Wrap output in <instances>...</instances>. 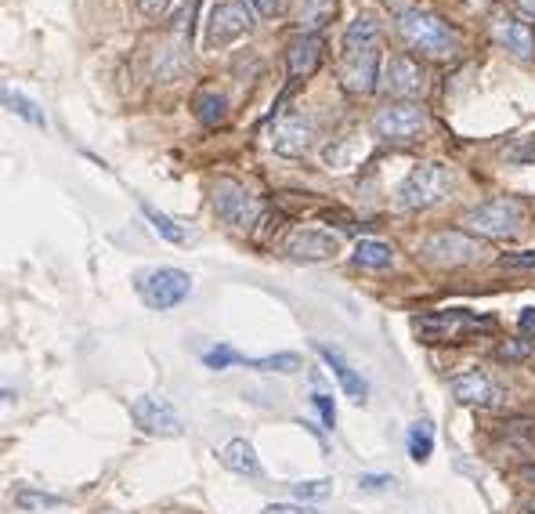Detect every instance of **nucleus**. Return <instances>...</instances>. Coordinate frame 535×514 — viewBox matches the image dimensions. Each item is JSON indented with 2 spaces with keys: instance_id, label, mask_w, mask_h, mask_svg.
Masks as SVG:
<instances>
[{
  "instance_id": "1",
  "label": "nucleus",
  "mask_w": 535,
  "mask_h": 514,
  "mask_svg": "<svg viewBox=\"0 0 535 514\" xmlns=\"http://www.w3.org/2000/svg\"><path fill=\"white\" fill-rule=\"evenodd\" d=\"M398 33H402L405 44H409L413 51H420V55L449 58L460 51V37L449 29V22L427 8L398 11Z\"/></svg>"
},
{
  "instance_id": "2",
  "label": "nucleus",
  "mask_w": 535,
  "mask_h": 514,
  "mask_svg": "<svg viewBox=\"0 0 535 514\" xmlns=\"http://www.w3.org/2000/svg\"><path fill=\"white\" fill-rule=\"evenodd\" d=\"M489 315L467 312V308H445V312H423L413 319V334L423 344H463L470 337L489 334L492 330Z\"/></svg>"
},
{
  "instance_id": "3",
  "label": "nucleus",
  "mask_w": 535,
  "mask_h": 514,
  "mask_svg": "<svg viewBox=\"0 0 535 514\" xmlns=\"http://www.w3.org/2000/svg\"><path fill=\"white\" fill-rule=\"evenodd\" d=\"M210 200H214L217 218L225 221V225H232V229H239V232L254 229L257 218H261V200L246 189L243 181H235V178H217Z\"/></svg>"
},
{
  "instance_id": "4",
  "label": "nucleus",
  "mask_w": 535,
  "mask_h": 514,
  "mask_svg": "<svg viewBox=\"0 0 535 514\" xmlns=\"http://www.w3.org/2000/svg\"><path fill=\"white\" fill-rule=\"evenodd\" d=\"M138 294L141 301L156 312H170V308H178L181 301H188L192 294V279L188 272L181 268H152L145 276H138Z\"/></svg>"
},
{
  "instance_id": "5",
  "label": "nucleus",
  "mask_w": 535,
  "mask_h": 514,
  "mask_svg": "<svg viewBox=\"0 0 535 514\" xmlns=\"http://www.w3.org/2000/svg\"><path fill=\"white\" fill-rule=\"evenodd\" d=\"M427 131V109L416 102H387L373 116V134L384 142H416Z\"/></svg>"
},
{
  "instance_id": "6",
  "label": "nucleus",
  "mask_w": 535,
  "mask_h": 514,
  "mask_svg": "<svg viewBox=\"0 0 535 514\" xmlns=\"http://www.w3.org/2000/svg\"><path fill=\"white\" fill-rule=\"evenodd\" d=\"M445 189H449V174H445L442 163H420L398 185V203L405 210H427L434 203H442Z\"/></svg>"
},
{
  "instance_id": "7",
  "label": "nucleus",
  "mask_w": 535,
  "mask_h": 514,
  "mask_svg": "<svg viewBox=\"0 0 535 514\" xmlns=\"http://www.w3.org/2000/svg\"><path fill=\"white\" fill-rule=\"evenodd\" d=\"M521 221H525L521 203L503 196V200H489V203H481V207H474L467 218H463V225L485 239H507L521 229Z\"/></svg>"
},
{
  "instance_id": "8",
  "label": "nucleus",
  "mask_w": 535,
  "mask_h": 514,
  "mask_svg": "<svg viewBox=\"0 0 535 514\" xmlns=\"http://www.w3.org/2000/svg\"><path fill=\"white\" fill-rule=\"evenodd\" d=\"M254 29V11L246 8V0H221L210 11L207 22V48H228L239 37Z\"/></svg>"
},
{
  "instance_id": "9",
  "label": "nucleus",
  "mask_w": 535,
  "mask_h": 514,
  "mask_svg": "<svg viewBox=\"0 0 535 514\" xmlns=\"http://www.w3.org/2000/svg\"><path fill=\"white\" fill-rule=\"evenodd\" d=\"M420 254L431 261V265H442V268H460V265H474L481 261V243L478 239L463 236V232H434L431 239H423L420 243Z\"/></svg>"
},
{
  "instance_id": "10",
  "label": "nucleus",
  "mask_w": 535,
  "mask_h": 514,
  "mask_svg": "<svg viewBox=\"0 0 535 514\" xmlns=\"http://www.w3.org/2000/svg\"><path fill=\"white\" fill-rule=\"evenodd\" d=\"M131 417L149 435H160V438L185 435V420H181V413L163 395H138V399H131Z\"/></svg>"
},
{
  "instance_id": "11",
  "label": "nucleus",
  "mask_w": 535,
  "mask_h": 514,
  "mask_svg": "<svg viewBox=\"0 0 535 514\" xmlns=\"http://www.w3.org/2000/svg\"><path fill=\"white\" fill-rule=\"evenodd\" d=\"M319 138L315 116H308L304 109H290L279 116V124L272 127V149L279 156H304Z\"/></svg>"
},
{
  "instance_id": "12",
  "label": "nucleus",
  "mask_w": 535,
  "mask_h": 514,
  "mask_svg": "<svg viewBox=\"0 0 535 514\" xmlns=\"http://www.w3.org/2000/svg\"><path fill=\"white\" fill-rule=\"evenodd\" d=\"M344 250V239L333 229H319V225H301L293 229L290 239H286V254L293 261H329Z\"/></svg>"
},
{
  "instance_id": "13",
  "label": "nucleus",
  "mask_w": 535,
  "mask_h": 514,
  "mask_svg": "<svg viewBox=\"0 0 535 514\" xmlns=\"http://www.w3.org/2000/svg\"><path fill=\"white\" fill-rule=\"evenodd\" d=\"M380 51L373 48H362L355 51V55L344 58V66H340V80H344V87H348L351 95H373L376 87H380Z\"/></svg>"
},
{
  "instance_id": "14",
  "label": "nucleus",
  "mask_w": 535,
  "mask_h": 514,
  "mask_svg": "<svg viewBox=\"0 0 535 514\" xmlns=\"http://www.w3.org/2000/svg\"><path fill=\"white\" fill-rule=\"evenodd\" d=\"M380 84H384L387 95L413 98V95H420L423 73L409 55H395V58H387L384 62V80H380Z\"/></svg>"
},
{
  "instance_id": "15",
  "label": "nucleus",
  "mask_w": 535,
  "mask_h": 514,
  "mask_svg": "<svg viewBox=\"0 0 535 514\" xmlns=\"http://www.w3.org/2000/svg\"><path fill=\"white\" fill-rule=\"evenodd\" d=\"M492 37H496L499 48H507L517 62H532L535 33L525 26V22H517V19H510V15H503V19L492 22Z\"/></svg>"
},
{
  "instance_id": "16",
  "label": "nucleus",
  "mask_w": 535,
  "mask_h": 514,
  "mask_svg": "<svg viewBox=\"0 0 535 514\" xmlns=\"http://www.w3.org/2000/svg\"><path fill=\"white\" fill-rule=\"evenodd\" d=\"M322 62V40L311 37V33H301V37L290 40V48H286V66H290V77L293 80H304L311 77Z\"/></svg>"
},
{
  "instance_id": "17",
  "label": "nucleus",
  "mask_w": 535,
  "mask_h": 514,
  "mask_svg": "<svg viewBox=\"0 0 535 514\" xmlns=\"http://www.w3.org/2000/svg\"><path fill=\"white\" fill-rule=\"evenodd\" d=\"M449 388H452V395L463 402V406H492V402L499 399L496 384H492L489 377H485V373H478V370L452 377Z\"/></svg>"
},
{
  "instance_id": "18",
  "label": "nucleus",
  "mask_w": 535,
  "mask_h": 514,
  "mask_svg": "<svg viewBox=\"0 0 535 514\" xmlns=\"http://www.w3.org/2000/svg\"><path fill=\"white\" fill-rule=\"evenodd\" d=\"M217 460H221V467L235 471V475H250V478H254L257 471H261V460H257L254 446H250L246 438H232V442H225V446L217 449Z\"/></svg>"
},
{
  "instance_id": "19",
  "label": "nucleus",
  "mask_w": 535,
  "mask_h": 514,
  "mask_svg": "<svg viewBox=\"0 0 535 514\" xmlns=\"http://www.w3.org/2000/svg\"><path fill=\"white\" fill-rule=\"evenodd\" d=\"M315 352L322 355V359L329 362V370L337 373V381H340V388L348 391L351 399L355 402H366V395H369V388H366V381H362V377H358L355 370H351L348 362H344V355L340 352H333V348H329V344H315Z\"/></svg>"
},
{
  "instance_id": "20",
  "label": "nucleus",
  "mask_w": 535,
  "mask_h": 514,
  "mask_svg": "<svg viewBox=\"0 0 535 514\" xmlns=\"http://www.w3.org/2000/svg\"><path fill=\"white\" fill-rule=\"evenodd\" d=\"M337 15V0H297V11H293V22L301 33H319L329 19Z\"/></svg>"
},
{
  "instance_id": "21",
  "label": "nucleus",
  "mask_w": 535,
  "mask_h": 514,
  "mask_svg": "<svg viewBox=\"0 0 535 514\" xmlns=\"http://www.w3.org/2000/svg\"><path fill=\"white\" fill-rule=\"evenodd\" d=\"M192 109H196L199 124H207V127L225 124V116H228V102H225V95H221V91H214V87H207V91H199L196 102H192Z\"/></svg>"
},
{
  "instance_id": "22",
  "label": "nucleus",
  "mask_w": 535,
  "mask_h": 514,
  "mask_svg": "<svg viewBox=\"0 0 535 514\" xmlns=\"http://www.w3.org/2000/svg\"><path fill=\"white\" fill-rule=\"evenodd\" d=\"M362 156H366V145L358 142V138H340V142H333L326 149V163L333 171H351Z\"/></svg>"
},
{
  "instance_id": "23",
  "label": "nucleus",
  "mask_w": 535,
  "mask_h": 514,
  "mask_svg": "<svg viewBox=\"0 0 535 514\" xmlns=\"http://www.w3.org/2000/svg\"><path fill=\"white\" fill-rule=\"evenodd\" d=\"M355 261L362 268H391L395 265V250L387 247V243H380V239H358Z\"/></svg>"
},
{
  "instance_id": "24",
  "label": "nucleus",
  "mask_w": 535,
  "mask_h": 514,
  "mask_svg": "<svg viewBox=\"0 0 535 514\" xmlns=\"http://www.w3.org/2000/svg\"><path fill=\"white\" fill-rule=\"evenodd\" d=\"M376 29L380 26H376L373 15H358V19L344 29V48H348V55H355V51H362V48H373Z\"/></svg>"
},
{
  "instance_id": "25",
  "label": "nucleus",
  "mask_w": 535,
  "mask_h": 514,
  "mask_svg": "<svg viewBox=\"0 0 535 514\" xmlns=\"http://www.w3.org/2000/svg\"><path fill=\"white\" fill-rule=\"evenodd\" d=\"M246 370H261V373H297L301 370V355L297 352H279V355H264V359H246Z\"/></svg>"
},
{
  "instance_id": "26",
  "label": "nucleus",
  "mask_w": 535,
  "mask_h": 514,
  "mask_svg": "<svg viewBox=\"0 0 535 514\" xmlns=\"http://www.w3.org/2000/svg\"><path fill=\"white\" fill-rule=\"evenodd\" d=\"M141 210H145V218H149V225H152V229H156V232H160L163 239H170V243H185V239H188V232L181 229L178 221H170L167 214H160V210L152 207V203H141Z\"/></svg>"
},
{
  "instance_id": "27",
  "label": "nucleus",
  "mask_w": 535,
  "mask_h": 514,
  "mask_svg": "<svg viewBox=\"0 0 535 514\" xmlns=\"http://www.w3.org/2000/svg\"><path fill=\"white\" fill-rule=\"evenodd\" d=\"M434 449V431L427 420H420V424H413V431H409V453H413L416 464H423V460L431 457Z\"/></svg>"
},
{
  "instance_id": "28",
  "label": "nucleus",
  "mask_w": 535,
  "mask_h": 514,
  "mask_svg": "<svg viewBox=\"0 0 535 514\" xmlns=\"http://www.w3.org/2000/svg\"><path fill=\"white\" fill-rule=\"evenodd\" d=\"M4 105H8L11 113H19L22 120H29V124L44 127V113H37V105L29 102V98H22L19 91H11V87H4Z\"/></svg>"
},
{
  "instance_id": "29",
  "label": "nucleus",
  "mask_w": 535,
  "mask_h": 514,
  "mask_svg": "<svg viewBox=\"0 0 535 514\" xmlns=\"http://www.w3.org/2000/svg\"><path fill=\"white\" fill-rule=\"evenodd\" d=\"M293 493L301 496V500H326V496L333 493V482H329V478H311V482H297Z\"/></svg>"
},
{
  "instance_id": "30",
  "label": "nucleus",
  "mask_w": 535,
  "mask_h": 514,
  "mask_svg": "<svg viewBox=\"0 0 535 514\" xmlns=\"http://www.w3.org/2000/svg\"><path fill=\"white\" fill-rule=\"evenodd\" d=\"M207 366L210 370H228V366H243V355L232 352V348H214V352H207Z\"/></svg>"
},
{
  "instance_id": "31",
  "label": "nucleus",
  "mask_w": 535,
  "mask_h": 514,
  "mask_svg": "<svg viewBox=\"0 0 535 514\" xmlns=\"http://www.w3.org/2000/svg\"><path fill=\"white\" fill-rule=\"evenodd\" d=\"M15 504L19 507H58L62 504V496H51V493H19L15 496Z\"/></svg>"
},
{
  "instance_id": "32",
  "label": "nucleus",
  "mask_w": 535,
  "mask_h": 514,
  "mask_svg": "<svg viewBox=\"0 0 535 514\" xmlns=\"http://www.w3.org/2000/svg\"><path fill=\"white\" fill-rule=\"evenodd\" d=\"M532 355V344L528 341H507V344H499V359H507V362H521Z\"/></svg>"
},
{
  "instance_id": "33",
  "label": "nucleus",
  "mask_w": 535,
  "mask_h": 514,
  "mask_svg": "<svg viewBox=\"0 0 535 514\" xmlns=\"http://www.w3.org/2000/svg\"><path fill=\"white\" fill-rule=\"evenodd\" d=\"M311 402H315V410L322 413L326 428H333V424H337V410H333V399H329V395H322V391H315V395H311Z\"/></svg>"
},
{
  "instance_id": "34",
  "label": "nucleus",
  "mask_w": 535,
  "mask_h": 514,
  "mask_svg": "<svg viewBox=\"0 0 535 514\" xmlns=\"http://www.w3.org/2000/svg\"><path fill=\"white\" fill-rule=\"evenodd\" d=\"M257 11H261L264 19H279L282 11H286V0H250Z\"/></svg>"
},
{
  "instance_id": "35",
  "label": "nucleus",
  "mask_w": 535,
  "mask_h": 514,
  "mask_svg": "<svg viewBox=\"0 0 535 514\" xmlns=\"http://www.w3.org/2000/svg\"><path fill=\"white\" fill-rule=\"evenodd\" d=\"M264 514H319V511H311V507H304V504H268Z\"/></svg>"
},
{
  "instance_id": "36",
  "label": "nucleus",
  "mask_w": 535,
  "mask_h": 514,
  "mask_svg": "<svg viewBox=\"0 0 535 514\" xmlns=\"http://www.w3.org/2000/svg\"><path fill=\"white\" fill-rule=\"evenodd\" d=\"M503 268H535V254H521V257H503L499 261Z\"/></svg>"
},
{
  "instance_id": "37",
  "label": "nucleus",
  "mask_w": 535,
  "mask_h": 514,
  "mask_svg": "<svg viewBox=\"0 0 535 514\" xmlns=\"http://www.w3.org/2000/svg\"><path fill=\"white\" fill-rule=\"evenodd\" d=\"M395 478H387V475H362V482L358 486H366V489H384V486H391Z\"/></svg>"
},
{
  "instance_id": "38",
  "label": "nucleus",
  "mask_w": 535,
  "mask_h": 514,
  "mask_svg": "<svg viewBox=\"0 0 535 514\" xmlns=\"http://www.w3.org/2000/svg\"><path fill=\"white\" fill-rule=\"evenodd\" d=\"M167 4H170V0H138V8L145 11V15H160Z\"/></svg>"
},
{
  "instance_id": "39",
  "label": "nucleus",
  "mask_w": 535,
  "mask_h": 514,
  "mask_svg": "<svg viewBox=\"0 0 535 514\" xmlns=\"http://www.w3.org/2000/svg\"><path fill=\"white\" fill-rule=\"evenodd\" d=\"M521 330H525V334H535V308H525V312H521Z\"/></svg>"
},
{
  "instance_id": "40",
  "label": "nucleus",
  "mask_w": 535,
  "mask_h": 514,
  "mask_svg": "<svg viewBox=\"0 0 535 514\" xmlns=\"http://www.w3.org/2000/svg\"><path fill=\"white\" fill-rule=\"evenodd\" d=\"M517 8L525 11V15H535V0H517Z\"/></svg>"
},
{
  "instance_id": "41",
  "label": "nucleus",
  "mask_w": 535,
  "mask_h": 514,
  "mask_svg": "<svg viewBox=\"0 0 535 514\" xmlns=\"http://www.w3.org/2000/svg\"><path fill=\"white\" fill-rule=\"evenodd\" d=\"M521 478H525V482H535V467H528V471H521Z\"/></svg>"
},
{
  "instance_id": "42",
  "label": "nucleus",
  "mask_w": 535,
  "mask_h": 514,
  "mask_svg": "<svg viewBox=\"0 0 535 514\" xmlns=\"http://www.w3.org/2000/svg\"><path fill=\"white\" fill-rule=\"evenodd\" d=\"M470 4H492V0H470Z\"/></svg>"
},
{
  "instance_id": "43",
  "label": "nucleus",
  "mask_w": 535,
  "mask_h": 514,
  "mask_svg": "<svg viewBox=\"0 0 535 514\" xmlns=\"http://www.w3.org/2000/svg\"><path fill=\"white\" fill-rule=\"evenodd\" d=\"M528 514H535V500H532V504H528Z\"/></svg>"
}]
</instances>
